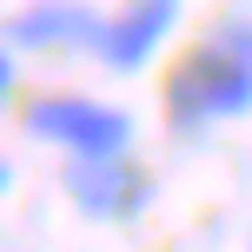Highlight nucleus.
I'll return each instance as SVG.
<instances>
[{
  "mask_svg": "<svg viewBox=\"0 0 252 252\" xmlns=\"http://www.w3.org/2000/svg\"><path fill=\"white\" fill-rule=\"evenodd\" d=\"M166 113L173 126H213L252 113V20H219L186 60L166 73Z\"/></svg>",
  "mask_w": 252,
  "mask_h": 252,
  "instance_id": "1",
  "label": "nucleus"
},
{
  "mask_svg": "<svg viewBox=\"0 0 252 252\" xmlns=\"http://www.w3.org/2000/svg\"><path fill=\"white\" fill-rule=\"evenodd\" d=\"M27 133L66 146L73 159H106V153L133 146V120L120 106L87 100V93H47V100H33L27 106Z\"/></svg>",
  "mask_w": 252,
  "mask_h": 252,
  "instance_id": "2",
  "label": "nucleus"
},
{
  "mask_svg": "<svg viewBox=\"0 0 252 252\" xmlns=\"http://www.w3.org/2000/svg\"><path fill=\"white\" fill-rule=\"evenodd\" d=\"M66 199L87 219H139L153 199V179L133 153H106V159H73L66 166Z\"/></svg>",
  "mask_w": 252,
  "mask_h": 252,
  "instance_id": "3",
  "label": "nucleus"
},
{
  "mask_svg": "<svg viewBox=\"0 0 252 252\" xmlns=\"http://www.w3.org/2000/svg\"><path fill=\"white\" fill-rule=\"evenodd\" d=\"M7 40L13 47H87V53H100L106 13L80 7V0H33L27 13H13Z\"/></svg>",
  "mask_w": 252,
  "mask_h": 252,
  "instance_id": "4",
  "label": "nucleus"
},
{
  "mask_svg": "<svg viewBox=\"0 0 252 252\" xmlns=\"http://www.w3.org/2000/svg\"><path fill=\"white\" fill-rule=\"evenodd\" d=\"M179 20V0H133L126 13L106 20V40H100V60L113 66V73H139V66L159 53V40L173 33Z\"/></svg>",
  "mask_w": 252,
  "mask_h": 252,
  "instance_id": "5",
  "label": "nucleus"
},
{
  "mask_svg": "<svg viewBox=\"0 0 252 252\" xmlns=\"http://www.w3.org/2000/svg\"><path fill=\"white\" fill-rule=\"evenodd\" d=\"M7 93H13V60L0 53V106H7Z\"/></svg>",
  "mask_w": 252,
  "mask_h": 252,
  "instance_id": "6",
  "label": "nucleus"
},
{
  "mask_svg": "<svg viewBox=\"0 0 252 252\" xmlns=\"http://www.w3.org/2000/svg\"><path fill=\"white\" fill-rule=\"evenodd\" d=\"M0 192H7V159H0Z\"/></svg>",
  "mask_w": 252,
  "mask_h": 252,
  "instance_id": "7",
  "label": "nucleus"
}]
</instances>
